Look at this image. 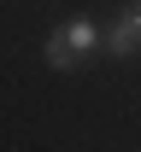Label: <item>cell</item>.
Masks as SVG:
<instances>
[{
    "label": "cell",
    "instance_id": "6da1fadb",
    "mask_svg": "<svg viewBox=\"0 0 141 152\" xmlns=\"http://www.w3.org/2000/svg\"><path fill=\"white\" fill-rule=\"evenodd\" d=\"M100 41H106V29L94 18H71L41 41V58H47V70H77V64H88L100 53Z\"/></svg>",
    "mask_w": 141,
    "mask_h": 152
},
{
    "label": "cell",
    "instance_id": "7a4b0ae2",
    "mask_svg": "<svg viewBox=\"0 0 141 152\" xmlns=\"http://www.w3.org/2000/svg\"><path fill=\"white\" fill-rule=\"evenodd\" d=\"M100 53H112V58H135L141 53V6H123L118 12V23H112L106 41H100Z\"/></svg>",
    "mask_w": 141,
    "mask_h": 152
}]
</instances>
